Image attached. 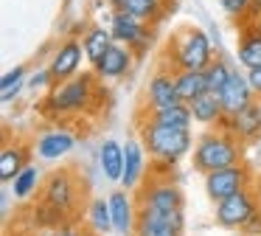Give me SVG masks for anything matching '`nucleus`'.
<instances>
[{
	"mask_svg": "<svg viewBox=\"0 0 261 236\" xmlns=\"http://www.w3.org/2000/svg\"><path fill=\"white\" fill-rule=\"evenodd\" d=\"M163 59L171 70H205L214 62V42L205 28L188 22L171 31Z\"/></svg>",
	"mask_w": 261,
	"mask_h": 236,
	"instance_id": "nucleus-1",
	"label": "nucleus"
},
{
	"mask_svg": "<svg viewBox=\"0 0 261 236\" xmlns=\"http://www.w3.org/2000/svg\"><path fill=\"white\" fill-rule=\"evenodd\" d=\"M141 140L146 146L149 157L158 169H171L188 157L194 152L197 140L191 138V129H174V127H163V124H154L152 118H143L141 121Z\"/></svg>",
	"mask_w": 261,
	"mask_h": 236,
	"instance_id": "nucleus-2",
	"label": "nucleus"
},
{
	"mask_svg": "<svg viewBox=\"0 0 261 236\" xmlns=\"http://www.w3.org/2000/svg\"><path fill=\"white\" fill-rule=\"evenodd\" d=\"M191 163H194V172H199V174H208V172H216V169L242 163V140L225 127H216V129L211 127L194 144Z\"/></svg>",
	"mask_w": 261,
	"mask_h": 236,
	"instance_id": "nucleus-3",
	"label": "nucleus"
},
{
	"mask_svg": "<svg viewBox=\"0 0 261 236\" xmlns=\"http://www.w3.org/2000/svg\"><path fill=\"white\" fill-rule=\"evenodd\" d=\"M96 73H79V76L59 82L48 90L45 104L42 110L51 118H68V115H79L90 107L93 101V87H96Z\"/></svg>",
	"mask_w": 261,
	"mask_h": 236,
	"instance_id": "nucleus-4",
	"label": "nucleus"
},
{
	"mask_svg": "<svg viewBox=\"0 0 261 236\" xmlns=\"http://www.w3.org/2000/svg\"><path fill=\"white\" fill-rule=\"evenodd\" d=\"M258 208V191L247 185V188L230 194L227 200L216 202V225L225 230H244V225L255 217Z\"/></svg>",
	"mask_w": 261,
	"mask_h": 236,
	"instance_id": "nucleus-5",
	"label": "nucleus"
},
{
	"mask_svg": "<svg viewBox=\"0 0 261 236\" xmlns=\"http://www.w3.org/2000/svg\"><path fill=\"white\" fill-rule=\"evenodd\" d=\"M202 185H205L208 200L216 205V202L227 200V197L236 194V191L253 185V174H250V169L244 166V163H233V166H225V169H216V172L202 174Z\"/></svg>",
	"mask_w": 261,
	"mask_h": 236,
	"instance_id": "nucleus-6",
	"label": "nucleus"
},
{
	"mask_svg": "<svg viewBox=\"0 0 261 236\" xmlns=\"http://www.w3.org/2000/svg\"><path fill=\"white\" fill-rule=\"evenodd\" d=\"M138 208H154V211H180L186 208V194L177 183L169 177H152L143 180L138 191Z\"/></svg>",
	"mask_w": 261,
	"mask_h": 236,
	"instance_id": "nucleus-7",
	"label": "nucleus"
},
{
	"mask_svg": "<svg viewBox=\"0 0 261 236\" xmlns=\"http://www.w3.org/2000/svg\"><path fill=\"white\" fill-rule=\"evenodd\" d=\"M132 236H186V211H154L138 208V222Z\"/></svg>",
	"mask_w": 261,
	"mask_h": 236,
	"instance_id": "nucleus-8",
	"label": "nucleus"
},
{
	"mask_svg": "<svg viewBox=\"0 0 261 236\" xmlns=\"http://www.w3.org/2000/svg\"><path fill=\"white\" fill-rule=\"evenodd\" d=\"M110 31H113L115 42L129 45L135 54H143V51L152 45V26L138 20V17L129 14L126 9H115L113 14H110Z\"/></svg>",
	"mask_w": 261,
	"mask_h": 236,
	"instance_id": "nucleus-9",
	"label": "nucleus"
},
{
	"mask_svg": "<svg viewBox=\"0 0 261 236\" xmlns=\"http://www.w3.org/2000/svg\"><path fill=\"white\" fill-rule=\"evenodd\" d=\"M76 200H79V185L70 177V172L59 169V172H51L42 180V202H45L51 211L70 214L76 208Z\"/></svg>",
	"mask_w": 261,
	"mask_h": 236,
	"instance_id": "nucleus-10",
	"label": "nucleus"
},
{
	"mask_svg": "<svg viewBox=\"0 0 261 236\" xmlns=\"http://www.w3.org/2000/svg\"><path fill=\"white\" fill-rule=\"evenodd\" d=\"M82 62H87V56H85V45H82L79 37H68L65 42H59L57 51L51 54V59H48L54 82L59 84V82H68V79L79 76Z\"/></svg>",
	"mask_w": 261,
	"mask_h": 236,
	"instance_id": "nucleus-11",
	"label": "nucleus"
},
{
	"mask_svg": "<svg viewBox=\"0 0 261 236\" xmlns=\"http://www.w3.org/2000/svg\"><path fill=\"white\" fill-rule=\"evenodd\" d=\"M76 132L73 129H68V127H51V129H45L42 135H37V140H34V155L40 157L42 163H59L62 157H68L70 152L76 149Z\"/></svg>",
	"mask_w": 261,
	"mask_h": 236,
	"instance_id": "nucleus-12",
	"label": "nucleus"
},
{
	"mask_svg": "<svg viewBox=\"0 0 261 236\" xmlns=\"http://www.w3.org/2000/svg\"><path fill=\"white\" fill-rule=\"evenodd\" d=\"M143 101H146V112L163 110V107H171V104H180V93H177L174 70H171L169 65H160L158 70L149 76L146 93H143Z\"/></svg>",
	"mask_w": 261,
	"mask_h": 236,
	"instance_id": "nucleus-13",
	"label": "nucleus"
},
{
	"mask_svg": "<svg viewBox=\"0 0 261 236\" xmlns=\"http://www.w3.org/2000/svg\"><path fill=\"white\" fill-rule=\"evenodd\" d=\"M135 65V51L124 42H113L107 48V54L93 65V73L98 76V82H118Z\"/></svg>",
	"mask_w": 261,
	"mask_h": 236,
	"instance_id": "nucleus-14",
	"label": "nucleus"
},
{
	"mask_svg": "<svg viewBox=\"0 0 261 236\" xmlns=\"http://www.w3.org/2000/svg\"><path fill=\"white\" fill-rule=\"evenodd\" d=\"M146 146L143 140H126L124 144V174H121V188L135 191L141 188V183L149 177V166H146Z\"/></svg>",
	"mask_w": 261,
	"mask_h": 236,
	"instance_id": "nucleus-15",
	"label": "nucleus"
},
{
	"mask_svg": "<svg viewBox=\"0 0 261 236\" xmlns=\"http://www.w3.org/2000/svg\"><path fill=\"white\" fill-rule=\"evenodd\" d=\"M225 129H230L242 144H255L261 135V101H250L244 110L233 112V115H225Z\"/></svg>",
	"mask_w": 261,
	"mask_h": 236,
	"instance_id": "nucleus-16",
	"label": "nucleus"
},
{
	"mask_svg": "<svg viewBox=\"0 0 261 236\" xmlns=\"http://www.w3.org/2000/svg\"><path fill=\"white\" fill-rule=\"evenodd\" d=\"M110 214H113V228L118 236H132L138 222V197H132L126 188H118L107 197Z\"/></svg>",
	"mask_w": 261,
	"mask_h": 236,
	"instance_id": "nucleus-17",
	"label": "nucleus"
},
{
	"mask_svg": "<svg viewBox=\"0 0 261 236\" xmlns=\"http://www.w3.org/2000/svg\"><path fill=\"white\" fill-rule=\"evenodd\" d=\"M219 101H222V107H225V115H233V112L244 110L250 101H255V93H253V87H250L247 73H242L239 67H233L230 79H227V84L219 93Z\"/></svg>",
	"mask_w": 261,
	"mask_h": 236,
	"instance_id": "nucleus-18",
	"label": "nucleus"
},
{
	"mask_svg": "<svg viewBox=\"0 0 261 236\" xmlns=\"http://www.w3.org/2000/svg\"><path fill=\"white\" fill-rule=\"evenodd\" d=\"M236 62L244 70L261 67V31L255 28V22H242V34H239V45H236Z\"/></svg>",
	"mask_w": 261,
	"mask_h": 236,
	"instance_id": "nucleus-19",
	"label": "nucleus"
},
{
	"mask_svg": "<svg viewBox=\"0 0 261 236\" xmlns=\"http://www.w3.org/2000/svg\"><path fill=\"white\" fill-rule=\"evenodd\" d=\"M188 107H191L194 124H199V127H214L216 129V127L225 124V107H222L219 96L211 93V90H205L202 96L188 101Z\"/></svg>",
	"mask_w": 261,
	"mask_h": 236,
	"instance_id": "nucleus-20",
	"label": "nucleus"
},
{
	"mask_svg": "<svg viewBox=\"0 0 261 236\" xmlns=\"http://www.w3.org/2000/svg\"><path fill=\"white\" fill-rule=\"evenodd\" d=\"M98 169L110 183H121L124 174V144H118L115 138L101 140L98 146Z\"/></svg>",
	"mask_w": 261,
	"mask_h": 236,
	"instance_id": "nucleus-21",
	"label": "nucleus"
},
{
	"mask_svg": "<svg viewBox=\"0 0 261 236\" xmlns=\"http://www.w3.org/2000/svg\"><path fill=\"white\" fill-rule=\"evenodd\" d=\"M113 42H115L113 31H110V28H104V26H90V28H85V31H82V45H85V56H87V62H90V65H96V62L107 54V48Z\"/></svg>",
	"mask_w": 261,
	"mask_h": 236,
	"instance_id": "nucleus-22",
	"label": "nucleus"
},
{
	"mask_svg": "<svg viewBox=\"0 0 261 236\" xmlns=\"http://www.w3.org/2000/svg\"><path fill=\"white\" fill-rule=\"evenodd\" d=\"M12 194L14 200H31V197L37 194V191L42 188V169L37 166L34 160H29L23 169L17 172V177L12 180Z\"/></svg>",
	"mask_w": 261,
	"mask_h": 236,
	"instance_id": "nucleus-23",
	"label": "nucleus"
},
{
	"mask_svg": "<svg viewBox=\"0 0 261 236\" xmlns=\"http://www.w3.org/2000/svg\"><path fill=\"white\" fill-rule=\"evenodd\" d=\"M29 163V149H25L23 144H6L3 149H0V183H12L14 177H17V172Z\"/></svg>",
	"mask_w": 261,
	"mask_h": 236,
	"instance_id": "nucleus-24",
	"label": "nucleus"
},
{
	"mask_svg": "<svg viewBox=\"0 0 261 236\" xmlns=\"http://www.w3.org/2000/svg\"><path fill=\"white\" fill-rule=\"evenodd\" d=\"M146 118H152L154 124H163V127H174V129H191L194 127L191 107H188L186 101L163 107V110H152V112H146Z\"/></svg>",
	"mask_w": 261,
	"mask_h": 236,
	"instance_id": "nucleus-25",
	"label": "nucleus"
},
{
	"mask_svg": "<svg viewBox=\"0 0 261 236\" xmlns=\"http://www.w3.org/2000/svg\"><path fill=\"white\" fill-rule=\"evenodd\" d=\"M174 82H177L180 101H186V104L208 90V76H205V70H174Z\"/></svg>",
	"mask_w": 261,
	"mask_h": 236,
	"instance_id": "nucleus-26",
	"label": "nucleus"
},
{
	"mask_svg": "<svg viewBox=\"0 0 261 236\" xmlns=\"http://www.w3.org/2000/svg\"><path fill=\"white\" fill-rule=\"evenodd\" d=\"M124 9L129 11V14H135L138 20L149 22V26H158L166 17L169 0H124Z\"/></svg>",
	"mask_w": 261,
	"mask_h": 236,
	"instance_id": "nucleus-27",
	"label": "nucleus"
},
{
	"mask_svg": "<svg viewBox=\"0 0 261 236\" xmlns=\"http://www.w3.org/2000/svg\"><path fill=\"white\" fill-rule=\"evenodd\" d=\"M87 225L96 236H107L113 228V214H110V200L104 197H93L90 205H87Z\"/></svg>",
	"mask_w": 261,
	"mask_h": 236,
	"instance_id": "nucleus-28",
	"label": "nucleus"
},
{
	"mask_svg": "<svg viewBox=\"0 0 261 236\" xmlns=\"http://www.w3.org/2000/svg\"><path fill=\"white\" fill-rule=\"evenodd\" d=\"M23 90H29V70H25V65H17L14 70L3 73V79H0V101L3 104L17 101Z\"/></svg>",
	"mask_w": 261,
	"mask_h": 236,
	"instance_id": "nucleus-29",
	"label": "nucleus"
},
{
	"mask_svg": "<svg viewBox=\"0 0 261 236\" xmlns=\"http://www.w3.org/2000/svg\"><path fill=\"white\" fill-rule=\"evenodd\" d=\"M230 73H233L230 62H227L225 56H214V62L205 67V76H208V90H211V93L219 96L222 87L227 84V79H230Z\"/></svg>",
	"mask_w": 261,
	"mask_h": 236,
	"instance_id": "nucleus-30",
	"label": "nucleus"
},
{
	"mask_svg": "<svg viewBox=\"0 0 261 236\" xmlns=\"http://www.w3.org/2000/svg\"><path fill=\"white\" fill-rule=\"evenodd\" d=\"M216 3H219V9L225 11L230 20H239V26H242L250 17V3H253V0H216Z\"/></svg>",
	"mask_w": 261,
	"mask_h": 236,
	"instance_id": "nucleus-31",
	"label": "nucleus"
},
{
	"mask_svg": "<svg viewBox=\"0 0 261 236\" xmlns=\"http://www.w3.org/2000/svg\"><path fill=\"white\" fill-rule=\"evenodd\" d=\"M54 73L51 67H37L34 73H29V90L31 93H40V90H51L54 87Z\"/></svg>",
	"mask_w": 261,
	"mask_h": 236,
	"instance_id": "nucleus-32",
	"label": "nucleus"
},
{
	"mask_svg": "<svg viewBox=\"0 0 261 236\" xmlns=\"http://www.w3.org/2000/svg\"><path fill=\"white\" fill-rule=\"evenodd\" d=\"M244 236H261V208L255 211V217L250 219L247 225H244V230H242Z\"/></svg>",
	"mask_w": 261,
	"mask_h": 236,
	"instance_id": "nucleus-33",
	"label": "nucleus"
},
{
	"mask_svg": "<svg viewBox=\"0 0 261 236\" xmlns=\"http://www.w3.org/2000/svg\"><path fill=\"white\" fill-rule=\"evenodd\" d=\"M244 73H247V79H250V87H253L255 99L261 101V67H253V70H244Z\"/></svg>",
	"mask_w": 261,
	"mask_h": 236,
	"instance_id": "nucleus-34",
	"label": "nucleus"
},
{
	"mask_svg": "<svg viewBox=\"0 0 261 236\" xmlns=\"http://www.w3.org/2000/svg\"><path fill=\"white\" fill-rule=\"evenodd\" d=\"M12 188H6V183H3V188H0V214H3V219L9 217V202H12Z\"/></svg>",
	"mask_w": 261,
	"mask_h": 236,
	"instance_id": "nucleus-35",
	"label": "nucleus"
},
{
	"mask_svg": "<svg viewBox=\"0 0 261 236\" xmlns=\"http://www.w3.org/2000/svg\"><path fill=\"white\" fill-rule=\"evenodd\" d=\"M54 236H85L79 228H73V225H59L57 230H54Z\"/></svg>",
	"mask_w": 261,
	"mask_h": 236,
	"instance_id": "nucleus-36",
	"label": "nucleus"
},
{
	"mask_svg": "<svg viewBox=\"0 0 261 236\" xmlns=\"http://www.w3.org/2000/svg\"><path fill=\"white\" fill-rule=\"evenodd\" d=\"M255 17H261V0H253V3H250V17L244 22H253Z\"/></svg>",
	"mask_w": 261,
	"mask_h": 236,
	"instance_id": "nucleus-37",
	"label": "nucleus"
},
{
	"mask_svg": "<svg viewBox=\"0 0 261 236\" xmlns=\"http://www.w3.org/2000/svg\"><path fill=\"white\" fill-rule=\"evenodd\" d=\"M104 3H107L113 11H115V9H124V0H104Z\"/></svg>",
	"mask_w": 261,
	"mask_h": 236,
	"instance_id": "nucleus-38",
	"label": "nucleus"
},
{
	"mask_svg": "<svg viewBox=\"0 0 261 236\" xmlns=\"http://www.w3.org/2000/svg\"><path fill=\"white\" fill-rule=\"evenodd\" d=\"M255 155L261 157V135H258V140H255Z\"/></svg>",
	"mask_w": 261,
	"mask_h": 236,
	"instance_id": "nucleus-39",
	"label": "nucleus"
},
{
	"mask_svg": "<svg viewBox=\"0 0 261 236\" xmlns=\"http://www.w3.org/2000/svg\"><path fill=\"white\" fill-rule=\"evenodd\" d=\"M253 22H255V28H258V31H261V17H255Z\"/></svg>",
	"mask_w": 261,
	"mask_h": 236,
	"instance_id": "nucleus-40",
	"label": "nucleus"
},
{
	"mask_svg": "<svg viewBox=\"0 0 261 236\" xmlns=\"http://www.w3.org/2000/svg\"><path fill=\"white\" fill-rule=\"evenodd\" d=\"M255 191H258V205H261V183H258V188H255Z\"/></svg>",
	"mask_w": 261,
	"mask_h": 236,
	"instance_id": "nucleus-41",
	"label": "nucleus"
}]
</instances>
